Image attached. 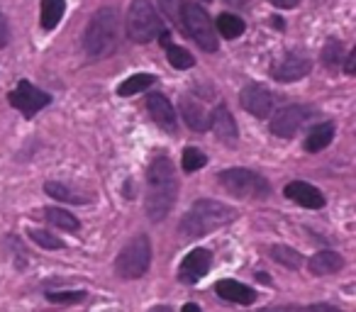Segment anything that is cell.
Here are the masks:
<instances>
[{
  "label": "cell",
  "instance_id": "cell-8",
  "mask_svg": "<svg viewBox=\"0 0 356 312\" xmlns=\"http://www.w3.org/2000/svg\"><path fill=\"white\" fill-rule=\"evenodd\" d=\"M8 100H10L13 108L20 110L25 117H35L42 108H47V105L51 103V95L40 90L37 85H32L30 81H20Z\"/></svg>",
  "mask_w": 356,
  "mask_h": 312
},
{
  "label": "cell",
  "instance_id": "cell-7",
  "mask_svg": "<svg viewBox=\"0 0 356 312\" xmlns=\"http://www.w3.org/2000/svg\"><path fill=\"white\" fill-rule=\"evenodd\" d=\"M220 186H222L227 193L237 195V198H247V200H257V198H266L271 186L264 176L254 174L249 169H227L220 174Z\"/></svg>",
  "mask_w": 356,
  "mask_h": 312
},
{
  "label": "cell",
  "instance_id": "cell-37",
  "mask_svg": "<svg viewBox=\"0 0 356 312\" xmlns=\"http://www.w3.org/2000/svg\"><path fill=\"white\" fill-rule=\"evenodd\" d=\"M181 312H200V307L195 305V302H188V305H184V310Z\"/></svg>",
  "mask_w": 356,
  "mask_h": 312
},
{
  "label": "cell",
  "instance_id": "cell-34",
  "mask_svg": "<svg viewBox=\"0 0 356 312\" xmlns=\"http://www.w3.org/2000/svg\"><path fill=\"white\" fill-rule=\"evenodd\" d=\"M305 312H341V310H337V307H332V305H325V302H320V305H310V307H305Z\"/></svg>",
  "mask_w": 356,
  "mask_h": 312
},
{
  "label": "cell",
  "instance_id": "cell-21",
  "mask_svg": "<svg viewBox=\"0 0 356 312\" xmlns=\"http://www.w3.org/2000/svg\"><path fill=\"white\" fill-rule=\"evenodd\" d=\"M154 81L156 79H154L152 74H134V76H129L127 81H122V85L118 88V95H122V98H127V95H137V93H142V90H147Z\"/></svg>",
  "mask_w": 356,
  "mask_h": 312
},
{
  "label": "cell",
  "instance_id": "cell-5",
  "mask_svg": "<svg viewBox=\"0 0 356 312\" xmlns=\"http://www.w3.org/2000/svg\"><path fill=\"white\" fill-rule=\"evenodd\" d=\"M149 263H152V244H149V237L137 234L118 254L115 271H118V276L132 281V278H142L149 271Z\"/></svg>",
  "mask_w": 356,
  "mask_h": 312
},
{
  "label": "cell",
  "instance_id": "cell-11",
  "mask_svg": "<svg viewBox=\"0 0 356 312\" xmlns=\"http://www.w3.org/2000/svg\"><path fill=\"white\" fill-rule=\"evenodd\" d=\"M210 263H213V256H210L208 249H195V252H191L184 258V263L178 268V278L188 283V286H193V283H198L210 271Z\"/></svg>",
  "mask_w": 356,
  "mask_h": 312
},
{
  "label": "cell",
  "instance_id": "cell-12",
  "mask_svg": "<svg viewBox=\"0 0 356 312\" xmlns=\"http://www.w3.org/2000/svg\"><path fill=\"white\" fill-rule=\"evenodd\" d=\"M210 127H213L215 137L222 144H227V147L237 144L239 129H237V122H234L232 113L227 110V105H218V108L210 113Z\"/></svg>",
  "mask_w": 356,
  "mask_h": 312
},
{
  "label": "cell",
  "instance_id": "cell-18",
  "mask_svg": "<svg viewBox=\"0 0 356 312\" xmlns=\"http://www.w3.org/2000/svg\"><path fill=\"white\" fill-rule=\"evenodd\" d=\"M344 266V258L337 252H317L315 256L307 261V268H310L312 276H330V273H337Z\"/></svg>",
  "mask_w": 356,
  "mask_h": 312
},
{
  "label": "cell",
  "instance_id": "cell-33",
  "mask_svg": "<svg viewBox=\"0 0 356 312\" xmlns=\"http://www.w3.org/2000/svg\"><path fill=\"white\" fill-rule=\"evenodd\" d=\"M264 312H305V307H300V305H281V307H266Z\"/></svg>",
  "mask_w": 356,
  "mask_h": 312
},
{
  "label": "cell",
  "instance_id": "cell-39",
  "mask_svg": "<svg viewBox=\"0 0 356 312\" xmlns=\"http://www.w3.org/2000/svg\"><path fill=\"white\" fill-rule=\"evenodd\" d=\"M273 25H276L278 30H283V20H281V17H273Z\"/></svg>",
  "mask_w": 356,
  "mask_h": 312
},
{
  "label": "cell",
  "instance_id": "cell-19",
  "mask_svg": "<svg viewBox=\"0 0 356 312\" xmlns=\"http://www.w3.org/2000/svg\"><path fill=\"white\" fill-rule=\"evenodd\" d=\"M332 139H334V124H332V122H322V124H317V127L312 129L310 134H307L305 149L310 154H317V151H322V149L330 147Z\"/></svg>",
  "mask_w": 356,
  "mask_h": 312
},
{
  "label": "cell",
  "instance_id": "cell-24",
  "mask_svg": "<svg viewBox=\"0 0 356 312\" xmlns=\"http://www.w3.org/2000/svg\"><path fill=\"white\" fill-rule=\"evenodd\" d=\"M215 25H218L220 35H222L225 40H234V37L244 35V30H247V25H244V22L239 20L237 15H229V13H225V15H220Z\"/></svg>",
  "mask_w": 356,
  "mask_h": 312
},
{
  "label": "cell",
  "instance_id": "cell-35",
  "mask_svg": "<svg viewBox=\"0 0 356 312\" xmlns=\"http://www.w3.org/2000/svg\"><path fill=\"white\" fill-rule=\"evenodd\" d=\"M344 71L349 76H354V71H356V51H351L349 56H346V66H344Z\"/></svg>",
  "mask_w": 356,
  "mask_h": 312
},
{
  "label": "cell",
  "instance_id": "cell-40",
  "mask_svg": "<svg viewBox=\"0 0 356 312\" xmlns=\"http://www.w3.org/2000/svg\"><path fill=\"white\" fill-rule=\"evenodd\" d=\"M227 3H232V6H242V3H247V0H227Z\"/></svg>",
  "mask_w": 356,
  "mask_h": 312
},
{
  "label": "cell",
  "instance_id": "cell-4",
  "mask_svg": "<svg viewBox=\"0 0 356 312\" xmlns=\"http://www.w3.org/2000/svg\"><path fill=\"white\" fill-rule=\"evenodd\" d=\"M178 22L184 25V30L193 37V42L203 51H218L220 42H218V35H215V25H213V20H210V15L198 3H184Z\"/></svg>",
  "mask_w": 356,
  "mask_h": 312
},
{
  "label": "cell",
  "instance_id": "cell-17",
  "mask_svg": "<svg viewBox=\"0 0 356 312\" xmlns=\"http://www.w3.org/2000/svg\"><path fill=\"white\" fill-rule=\"evenodd\" d=\"M181 117L186 120L193 132H205L210 127V115L205 113L203 103H198L195 98H184L181 100Z\"/></svg>",
  "mask_w": 356,
  "mask_h": 312
},
{
  "label": "cell",
  "instance_id": "cell-29",
  "mask_svg": "<svg viewBox=\"0 0 356 312\" xmlns=\"http://www.w3.org/2000/svg\"><path fill=\"white\" fill-rule=\"evenodd\" d=\"M339 59H341V44L337 40H330L325 44V51H322V61H325V66L334 69L339 64Z\"/></svg>",
  "mask_w": 356,
  "mask_h": 312
},
{
  "label": "cell",
  "instance_id": "cell-3",
  "mask_svg": "<svg viewBox=\"0 0 356 312\" xmlns=\"http://www.w3.org/2000/svg\"><path fill=\"white\" fill-rule=\"evenodd\" d=\"M120 44V13L115 8H100L90 17L88 27L83 35V47L88 56L93 59H105L115 54Z\"/></svg>",
  "mask_w": 356,
  "mask_h": 312
},
{
  "label": "cell",
  "instance_id": "cell-36",
  "mask_svg": "<svg viewBox=\"0 0 356 312\" xmlns=\"http://www.w3.org/2000/svg\"><path fill=\"white\" fill-rule=\"evenodd\" d=\"M276 8H283V10H291V8H296L300 0H271Z\"/></svg>",
  "mask_w": 356,
  "mask_h": 312
},
{
  "label": "cell",
  "instance_id": "cell-25",
  "mask_svg": "<svg viewBox=\"0 0 356 312\" xmlns=\"http://www.w3.org/2000/svg\"><path fill=\"white\" fill-rule=\"evenodd\" d=\"M271 256L276 263H283L286 268H291V271H296V268L302 266V256L296 252V249L286 247V244H278V247L271 249Z\"/></svg>",
  "mask_w": 356,
  "mask_h": 312
},
{
  "label": "cell",
  "instance_id": "cell-15",
  "mask_svg": "<svg viewBox=\"0 0 356 312\" xmlns=\"http://www.w3.org/2000/svg\"><path fill=\"white\" fill-rule=\"evenodd\" d=\"M286 198H291L293 203L302 205V208H307V210L325 208V195H322L315 186L305 183V181H293V183H288Z\"/></svg>",
  "mask_w": 356,
  "mask_h": 312
},
{
  "label": "cell",
  "instance_id": "cell-23",
  "mask_svg": "<svg viewBox=\"0 0 356 312\" xmlns=\"http://www.w3.org/2000/svg\"><path fill=\"white\" fill-rule=\"evenodd\" d=\"M166 59H168V64H171L173 69H178V71L193 69V64H195V59H193V54H191V51H186L184 47L171 44V42L166 44Z\"/></svg>",
  "mask_w": 356,
  "mask_h": 312
},
{
  "label": "cell",
  "instance_id": "cell-31",
  "mask_svg": "<svg viewBox=\"0 0 356 312\" xmlns=\"http://www.w3.org/2000/svg\"><path fill=\"white\" fill-rule=\"evenodd\" d=\"M161 3V10L166 13L168 20L178 22V17H181V0H159Z\"/></svg>",
  "mask_w": 356,
  "mask_h": 312
},
{
  "label": "cell",
  "instance_id": "cell-32",
  "mask_svg": "<svg viewBox=\"0 0 356 312\" xmlns=\"http://www.w3.org/2000/svg\"><path fill=\"white\" fill-rule=\"evenodd\" d=\"M8 42H10V27H8L6 15L0 13V49H3V47H8Z\"/></svg>",
  "mask_w": 356,
  "mask_h": 312
},
{
  "label": "cell",
  "instance_id": "cell-9",
  "mask_svg": "<svg viewBox=\"0 0 356 312\" xmlns=\"http://www.w3.org/2000/svg\"><path fill=\"white\" fill-rule=\"evenodd\" d=\"M310 117V110L302 108V105H288V108L278 110L271 120V132L278 134V137L288 139L302 127Z\"/></svg>",
  "mask_w": 356,
  "mask_h": 312
},
{
  "label": "cell",
  "instance_id": "cell-13",
  "mask_svg": "<svg viewBox=\"0 0 356 312\" xmlns=\"http://www.w3.org/2000/svg\"><path fill=\"white\" fill-rule=\"evenodd\" d=\"M312 69V61L307 59L305 54H298V51H291L281 64L273 69V79L281 81V83H293V81L307 76Z\"/></svg>",
  "mask_w": 356,
  "mask_h": 312
},
{
  "label": "cell",
  "instance_id": "cell-30",
  "mask_svg": "<svg viewBox=\"0 0 356 312\" xmlns=\"http://www.w3.org/2000/svg\"><path fill=\"white\" fill-rule=\"evenodd\" d=\"M47 297H49L51 302H64V305H69V302H83L86 293L83 290H59V293H47Z\"/></svg>",
  "mask_w": 356,
  "mask_h": 312
},
{
  "label": "cell",
  "instance_id": "cell-16",
  "mask_svg": "<svg viewBox=\"0 0 356 312\" xmlns=\"http://www.w3.org/2000/svg\"><path fill=\"white\" fill-rule=\"evenodd\" d=\"M215 290H218V295L222 297V300L239 302V305H252V302L257 300V290H254V288L244 286V283H239V281H232V278L220 281L218 286H215Z\"/></svg>",
  "mask_w": 356,
  "mask_h": 312
},
{
  "label": "cell",
  "instance_id": "cell-28",
  "mask_svg": "<svg viewBox=\"0 0 356 312\" xmlns=\"http://www.w3.org/2000/svg\"><path fill=\"white\" fill-rule=\"evenodd\" d=\"M30 237L44 249H61L64 247V242H61L59 237H54L51 232H44V229H30Z\"/></svg>",
  "mask_w": 356,
  "mask_h": 312
},
{
  "label": "cell",
  "instance_id": "cell-26",
  "mask_svg": "<svg viewBox=\"0 0 356 312\" xmlns=\"http://www.w3.org/2000/svg\"><path fill=\"white\" fill-rule=\"evenodd\" d=\"M44 190H47V195H51V198H56V200H64V203H83L86 200V198H81L79 193H74L69 186L56 183V181L44 183Z\"/></svg>",
  "mask_w": 356,
  "mask_h": 312
},
{
  "label": "cell",
  "instance_id": "cell-20",
  "mask_svg": "<svg viewBox=\"0 0 356 312\" xmlns=\"http://www.w3.org/2000/svg\"><path fill=\"white\" fill-rule=\"evenodd\" d=\"M66 3L64 0H42V15H40V25L42 30H54L59 25V20L64 17Z\"/></svg>",
  "mask_w": 356,
  "mask_h": 312
},
{
  "label": "cell",
  "instance_id": "cell-27",
  "mask_svg": "<svg viewBox=\"0 0 356 312\" xmlns=\"http://www.w3.org/2000/svg\"><path fill=\"white\" fill-rule=\"evenodd\" d=\"M208 164V156H205L200 149L195 147H188L184 151V171H188V174H193V171L203 169V166Z\"/></svg>",
  "mask_w": 356,
  "mask_h": 312
},
{
  "label": "cell",
  "instance_id": "cell-6",
  "mask_svg": "<svg viewBox=\"0 0 356 312\" xmlns=\"http://www.w3.org/2000/svg\"><path fill=\"white\" fill-rule=\"evenodd\" d=\"M161 32V20H159L156 10L149 0H132V6L127 10V35L137 44H147V42L156 40Z\"/></svg>",
  "mask_w": 356,
  "mask_h": 312
},
{
  "label": "cell",
  "instance_id": "cell-38",
  "mask_svg": "<svg viewBox=\"0 0 356 312\" xmlns=\"http://www.w3.org/2000/svg\"><path fill=\"white\" fill-rule=\"evenodd\" d=\"M149 312H173L171 307H166V305H156V307H152Z\"/></svg>",
  "mask_w": 356,
  "mask_h": 312
},
{
  "label": "cell",
  "instance_id": "cell-2",
  "mask_svg": "<svg viewBox=\"0 0 356 312\" xmlns=\"http://www.w3.org/2000/svg\"><path fill=\"white\" fill-rule=\"evenodd\" d=\"M237 217V210L229 208L225 203H215V200H198L193 208L186 213V217L178 224V232L184 239H198L205 234L215 232V229L225 227Z\"/></svg>",
  "mask_w": 356,
  "mask_h": 312
},
{
  "label": "cell",
  "instance_id": "cell-22",
  "mask_svg": "<svg viewBox=\"0 0 356 312\" xmlns=\"http://www.w3.org/2000/svg\"><path fill=\"white\" fill-rule=\"evenodd\" d=\"M44 217H47V222L56 224V227L66 229V232H76V229L81 227L79 220H76L71 213H66V210H61V208H44Z\"/></svg>",
  "mask_w": 356,
  "mask_h": 312
},
{
  "label": "cell",
  "instance_id": "cell-1",
  "mask_svg": "<svg viewBox=\"0 0 356 312\" xmlns=\"http://www.w3.org/2000/svg\"><path fill=\"white\" fill-rule=\"evenodd\" d=\"M178 198V179L173 161L168 156H156L147 171V198H144V210L152 222L163 220L171 213L173 203Z\"/></svg>",
  "mask_w": 356,
  "mask_h": 312
},
{
  "label": "cell",
  "instance_id": "cell-10",
  "mask_svg": "<svg viewBox=\"0 0 356 312\" xmlns=\"http://www.w3.org/2000/svg\"><path fill=\"white\" fill-rule=\"evenodd\" d=\"M239 100H242V108L247 110V113H252L254 117L264 120L271 115L273 110V95L268 88H264V85L259 83H249L247 88L239 93Z\"/></svg>",
  "mask_w": 356,
  "mask_h": 312
},
{
  "label": "cell",
  "instance_id": "cell-14",
  "mask_svg": "<svg viewBox=\"0 0 356 312\" xmlns=\"http://www.w3.org/2000/svg\"><path fill=\"white\" fill-rule=\"evenodd\" d=\"M147 110H149V115H152V120L159 124V127L166 129V132H176V127H178L176 110H173L171 100H168L166 95L152 93L147 98Z\"/></svg>",
  "mask_w": 356,
  "mask_h": 312
}]
</instances>
